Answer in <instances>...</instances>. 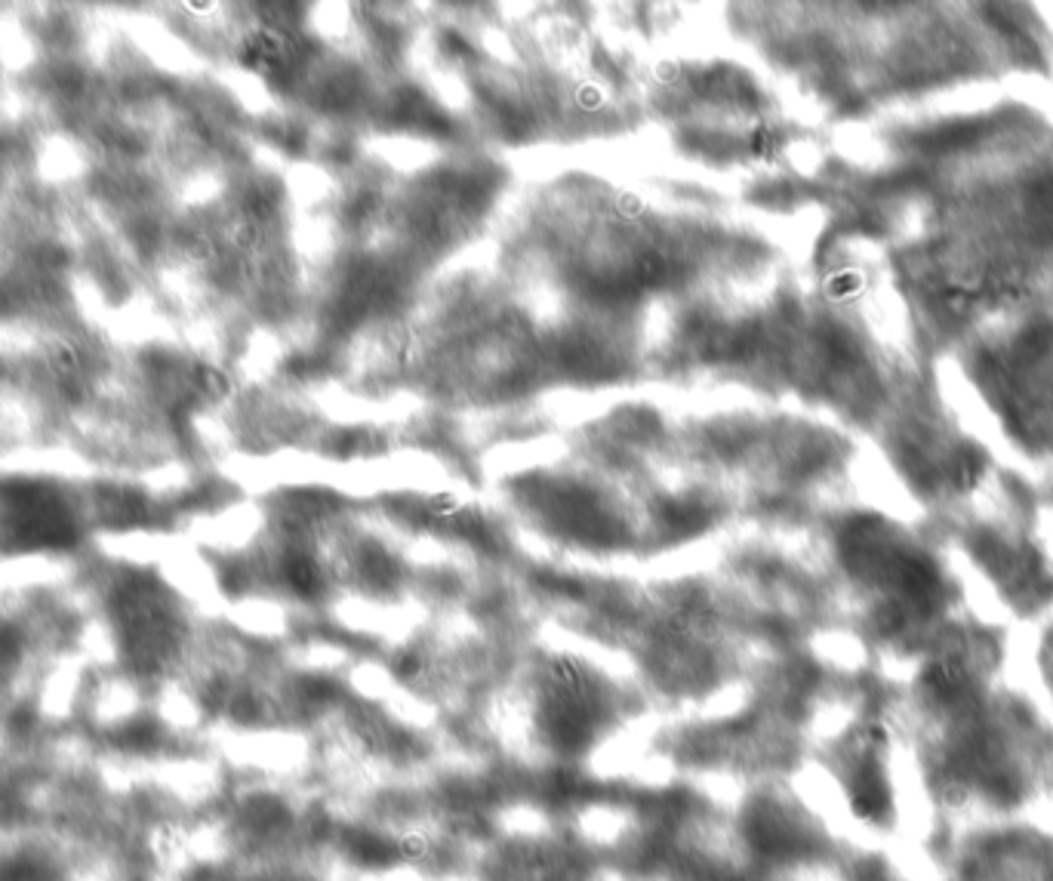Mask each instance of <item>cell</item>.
<instances>
[{
  "label": "cell",
  "mask_w": 1053,
  "mask_h": 881,
  "mask_svg": "<svg viewBox=\"0 0 1053 881\" xmlns=\"http://www.w3.org/2000/svg\"><path fill=\"white\" fill-rule=\"evenodd\" d=\"M749 145H752V151H755V155H761V158H770V155H773V133H770L767 127H761V130H755V133H752Z\"/></svg>",
  "instance_id": "cell-1"
}]
</instances>
